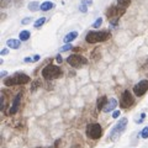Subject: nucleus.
I'll return each instance as SVG.
<instances>
[{"mask_svg":"<svg viewBox=\"0 0 148 148\" xmlns=\"http://www.w3.org/2000/svg\"><path fill=\"white\" fill-rule=\"evenodd\" d=\"M62 69L57 65L53 64H48L42 69V77L47 80H52V79H57V78L62 77Z\"/></svg>","mask_w":148,"mask_h":148,"instance_id":"3","label":"nucleus"},{"mask_svg":"<svg viewBox=\"0 0 148 148\" xmlns=\"http://www.w3.org/2000/svg\"><path fill=\"white\" fill-rule=\"evenodd\" d=\"M120 114H121V112H120V110L114 111V112H112V117H114V118H117L118 116H120Z\"/></svg>","mask_w":148,"mask_h":148,"instance_id":"25","label":"nucleus"},{"mask_svg":"<svg viewBox=\"0 0 148 148\" xmlns=\"http://www.w3.org/2000/svg\"><path fill=\"white\" fill-rule=\"evenodd\" d=\"M7 53H9V50H7V48H4V50H1V56H6Z\"/></svg>","mask_w":148,"mask_h":148,"instance_id":"28","label":"nucleus"},{"mask_svg":"<svg viewBox=\"0 0 148 148\" xmlns=\"http://www.w3.org/2000/svg\"><path fill=\"white\" fill-rule=\"evenodd\" d=\"M148 90V80L147 79H143V80H139L135 87H133V92H135L136 96H142L147 92Z\"/></svg>","mask_w":148,"mask_h":148,"instance_id":"8","label":"nucleus"},{"mask_svg":"<svg viewBox=\"0 0 148 148\" xmlns=\"http://www.w3.org/2000/svg\"><path fill=\"white\" fill-rule=\"evenodd\" d=\"M21 96L22 94L21 92H18V94L15 96L14 100H13V104H11V107L9 110V114L10 115H15L18 111V107H20V102H21Z\"/></svg>","mask_w":148,"mask_h":148,"instance_id":"10","label":"nucleus"},{"mask_svg":"<svg viewBox=\"0 0 148 148\" xmlns=\"http://www.w3.org/2000/svg\"><path fill=\"white\" fill-rule=\"evenodd\" d=\"M40 4H38V1H32V3H30L28 4V9L31 10V11H36L37 9H40Z\"/></svg>","mask_w":148,"mask_h":148,"instance_id":"19","label":"nucleus"},{"mask_svg":"<svg viewBox=\"0 0 148 148\" xmlns=\"http://www.w3.org/2000/svg\"><path fill=\"white\" fill-rule=\"evenodd\" d=\"M53 6H54L53 3H51V1H44V3L41 4L40 10H41V11H48V10H51Z\"/></svg>","mask_w":148,"mask_h":148,"instance_id":"16","label":"nucleus"},{"mask_svg":"<svg viewBox=\"0 0 148 148\" xmlns=\"http://www.w3.org/2000/svg\"><path fill=\"white\" fill-rule=\"evenodd\" d=\"M126 126H127V118H126V117L120 118V121H118L117 124L115 125L112 128H111V131H110V139L111 141H116L118 137H120L122 133L125 132Z\"/></svg>","mask_w":148,"mask_h":148,"instance_id":"4","label":"nucleus"},{"mask_svg":"<svg viewBox=\"0 0 148 148\" xmlns=\"http://www.w3.org/2000/svg\"><path fill=\"white\" fill-rule=\"evenodd\" d=\"M30 37H31V32L28 31V30H22L20 32V35H18V40L20 41H27Z\"/></svg>","mask_w":148,"mask_h":148,"instance_id":"15","label":"nucleus"},{"mask_svg":"<svg viewBox=\"0 0 148 148\" xmlns=\"http://www.w3.org/2000/svg\"><path fill=\"white\" fill-rule=\"evenodd\" d=\"M28 81H30V77L28 75H26V74H24V73H16L15 75L4 79V85H6V87L22 85V84H27Z\"/></svg>","mask_w":148,"mask_h":148,"instance_id":"2","label":"nucleus"},{"mask_svg":"<svg viewBox=\"0 0 148 148\" xmlns=\"http://www.w3.org/2000/svg\"><path fill=\"white\" fill-rule=\"evenodd\" d=\"M133 102H135V98L132 96L130 90H125L122 92V96L120 100V106L122 109H128V107H131L133 105Z\"/></svg>","mask_w":148,"mask_h":148,"instance_id":"7","label":"nucleus"},{"mask_svg":"<svg viewBox=\"0 0 148 148\" xmlns=\"http://www.w3.org/2000/svg\"><path fill=\"white\" fill-rule=\"evenodd\" d=\"M24 61L26 62V63H30V62H33V58H30V57H26Z\"/></svg>","mask_w":148,"mask_h":148,"instance_id":"30","label":"nucleus"},{"mask_svg":"<svg viewBox=\"0 0 148 148\" xmlns=\"http://www.w3.org/2000/svg\"><path fill=\"white\" fill-rule=\"evenodd\" d=\"M79 10H80L83 14H85V13L88 11V5H87V4H84L83 1H81V3H80V5H79Z\"/></svg>","mask_w":148,"mask_h":148,"instance_id":"23","label":"nucleus"},{"mask_svg":"<svg viewBox=\"0 0 148 148\" xmlns=\"http://www.w3.org/2000/svg\"><path fill=\"white\" fill-rule=\"evenodd\" d=\"M44 22H46V17H40L37 18V21L33 24V26H35V28H40L41 26L44 25Z\"/></svg>","mask_w":148,"mask_h":148,"instance_id":"18","label":"nucleus"},{"mask_svg":"<svg viewBox=\"0 0 148 148\" xmlns=\"http://www.w3.org/2000/svg\"><path fill=\"white\" fill-rule=\"evenodd\" d=\"M6 44L9 48H13V50H17L21 44V41L20 40H16V38H11V40H7L6 41Z\"/></svg>","mask_w":148,"mask_h":148,"instance_id":"13","label":"nucleus"},{"mask_svg":"<svg viewBox=\"0 0 148 148\" xmlns=\"http://www.w3.org/2000/svg\"><path fill=\"white\" fill-rule=\"evenodd\" d=\"M70 50H73V46L70 43H68V44H64L63 47H61V52H67V51H70Z\"/></svg>","mask_w":148,"mask_h":148,"instance_id":"22","label":"nucleus"},{"mask_svg":"<svg viewBox=\"0 0 148 148\" xmlns=\"http://www.w3.org/2000/svg\"><path fill=\"white\" fill-rule=\"evenodd\" d=\"M111 36L109 31H89L85 36V41L88 43H98L104 42Z\"/></svg>","mask_w":148,"mask_h":148,"instance_id":"1","label":"nucleus"},{"mask_svg":"<svg viewBox=\"0 0 148 148\" xmlns=\"http://www.w3.org/2000/svg\"><path fill=\"white\" fill-rule=\"evenodd\" d=\"M107 17L109 18H114V20H117V17L122 16L125 14V9H122L120 6H111L109 10H107Z\"/></svg>","mask_w":148,"mask_h":148,"instance_id":"9","label":"nucleus"},{"mask_svg":"<svg viewBox=\"0 0 148 148\" xmlns=\"http://www.w3.org/2000/svg\"><path fill=\"white\" fill-rule=\"evenodd\" d=\"M101 25H102V18L99 17V18H96L95 22L92 24V27H94V28H98V27H100Z\"/></svg>","mask_w":148,"mask_h":148,"instance_id":"20","label":"nucleus"},{"mask_svg":"<svg viewBox=\"0 0 148 148\" xmlns=\"http://www.w3.org/2000/svg\"><path fill=\"white\" fill-rule=\"evenodd\" d=\"M30 21H31V17H25L21 22H22V25H27V24H30Z\"/></svg>","mask_w":148,"mask_h":148,"instance_id":"24","label":"nucleus"},{"mask_svg":"<svg viewBox=\"0 0 148 148\" xmlns=\"http://www.w3.org/2000/svg\"><path fill=\"white\" fill-rule=\"evenodd\" d=\"M141 137H142V138H148V126H146V127H144L142 131H141Z\"/></svg>","mask_w":148,"mask_h":148,"instance_id":"21","label":"nucleus"},{"mask_svg":"<svg viewBox=\"0 0 148 148\" xmlns=\"http://www.w3.org/2000/svg\"><path fill=\"white\" fill-rule=\"evenodd\" d=\"M78 37V32L77 31H70L69 33H67V35L64 36V38H63V42L64 43H70L72 41H74Z\"/></svg>","mask_w":148,"mask_h":148,"instance_id":"12","label":"nucleus"},{"mask_svg":"<svg viewBox=\"0 0 148 148\" xmlns=\"http://www.w3.org/2000/svg\"><path fill=\"white\" fill-rule=\"evenodd\" d=\"M130 4H131V0H117V6L122 9H126L127 6H130Z\"/></svg>","mask_w":148,"mask_h":148,"instance_id":"17","label":"nucleus"},{"mask_svg":"<svg viewBox=\"0 0 148 148\" xmlns=\"http://www.w3.org/2000/svg\"><path fill=\"white\" fill-rule=\"evenodd\" d=\"M81 1H83L84 4H87L88 6H89V5H92V1H91V0H81Z\"/></svg>","mask_w":148,"mask_h":148,"instance_id":"29","label":"nucleus"},{"mask_svg":"<svg viewBox=\"0 0 148 148\" xmlns=\"http://www.w3.org/2000/svg\"><path fill=\"white\" fill-rule=\"evenodd\" d=\"M67 62H68L69 65L74 67V68H80V67L87 64L88 59L85 57H83V56H80V54H72L67 58Z\"/></svg>","mask_w":148,"mask_h":148,"instance_id":"6","label":"nucleus"},{"mask_svg":"<svg viewBox=\"0 0 148 148\" xmlns=\"http://www.w3.org/2000/svg\"><path fill=\"white\" fill-rule=\"evenodd\" d=\"M116 106H117V100L116 99H114V98H111L109 101H107V104L105 105V107H104V112H110V111H114L115 109H116Z\"/></svg>","mask_w":148,"mask_h":148,"instance_id":"11","label":"nucleus"},{"mask_svg":"<svg viewBox=\"0 0 148 148\" xmlns=\"http://www.w3.org/2000/svg\"><path fill=\"white\" fill-rule=\"evenodd\" d=\"M40 58H41V57H40V56H38V54H36V56H35V57H33V62H37V61H38V59H40Z\"/></svg>","mask_w":148,"mask_h":148,"instance_id":"31","label":"nucleus"},{"mask_svg":"<svg viewBox=\"0 0 148 148\" xmlns=\"http://www.w3.org/2000/svg\"><path fill=\"white\" fill-rule=\"evenodd\" d=\"M107 98L105 95H102V96H100V98L98 99V104H96V106H98V110H104V107H105V105L107 104Z\"/></svg>","mask_w":148,"mask_h":148,"instance_id":"14","label":"nucleus"},{"mask_svg":"<svg viewBox=\"0 0 148 148\" xmlns=\"http://www.w3.org/2000/svg\"><path fill=\"white\" fill-rule=\"evenodd\" d=\"M102 135V128L99 124H90L87 126V136L91 139H98Z\"/></svg>","mask_w":148,"mask_h":148,"instance_id":"5","label":"nucleus"},{"mask_svg":"<svg viewBox=\"0 0 148 148\" xmlns=\"http://www.w3.org/2000/svg\"><path fill=\"white\" fill-rule=\"evenodd\" d=\"M56 61H57L58 63H62V62H63V58L61 57V54H57V57H56Z\"/></svg>","mask_w":148,"mask_h":148,"instance_id":"27","label":"nucleus"},{"mask_svg":"<svg viewBox=\"0 0 148 148\" xmlns=\"http://www.w3.org/2000/svg\"><path fill=\"white\" fill-rule=\"evenodd\" d=\"M38 148H40V147H38Z\"/></svg>","mask_w":148,"mask_h":148,"instance_id":"32","label":"nucleus"},{"mask_svg":"<svg viewBox=\"0 0 148 148\" xmlns=\"http://www.w3.org/2000/svg\"><path fill=\"white\" fill-rule=\"evenodd\" d=\"M4 109V96L1 95V98H0V110Z\"/></svg>","mask_w":148,"mask_h":148,"instance_id":"26","label":"nucleus"}]
</instances>
